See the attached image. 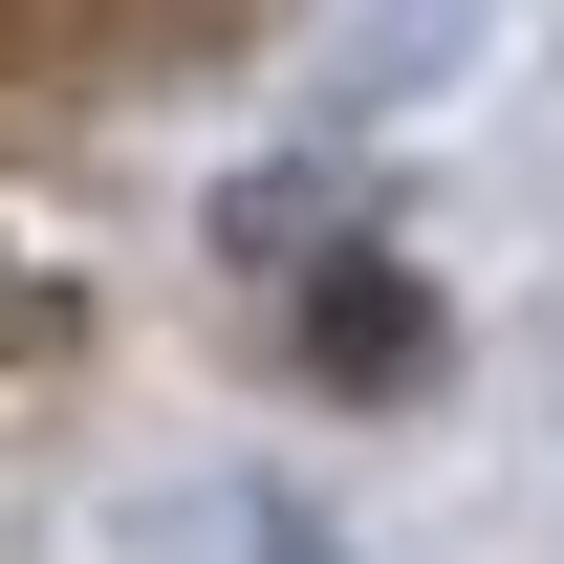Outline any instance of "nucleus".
<instances>
[{"mask_svg":"<svg viewBox=\"0 0 564 564\" xmlns=\"http://www.w3.org/2000/svg\"><path fill=\"white\" fill-rule=\"evenodd\" d=\"M304 348H326V369H413V304H391V282L348 261V282H326V326H304Z\"/></svg>","mask_w":564,"mask_h":564,"instance_id":"obj_1","label":"nucleus"}]
</instances>
